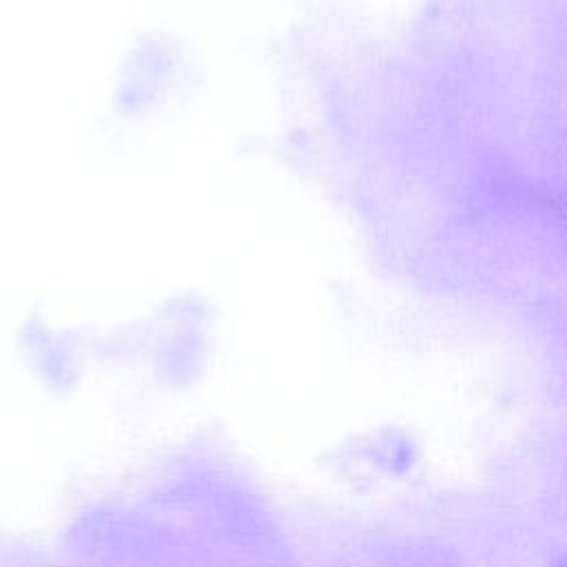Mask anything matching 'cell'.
<instances>
[{
    "mask_svg": "<svg viewBox=\"0 0 567 567\" xmlns=\"http://www.w3.org/2000/svg\"><path fill=\"white\" fill-rule=\"evenodd\" d=\"M556 567H567V558H563V560H560Z\"/></svg>",
    "mask_w": 567,
    "mask_h": 567,
    "instance_id": "cell-1",
    "label": "cell"
}]
</instances>
